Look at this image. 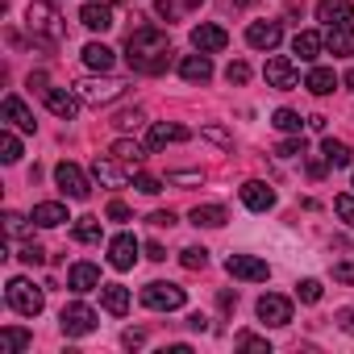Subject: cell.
<instances>
[{
  "label": "cell",
  "mask_w": 354,
  "mask_h": 354,
  "mask_svg": "<svg viewBox=\"0 0 354 354\" xmlns=\"http://www.w3.org/2000/svg\"><path fill=\"white\" fill-rule=\"evenodd\" d=\"M225 80H230V84H246V80H250V67L238 59V63H230V67H225Z\"/></svg>",
  "instance_id": "45"
},
{
  "label": "cell",
  "mask_w": 354,
  "mask_h": 354,
  "mask_svg": "<svg viewBox=\"0 0 354 354\" xmlns=\"http://www.w3.org/2000/svg\"><path fill=\"white\" fill-rule=\"evenodd\" d=\"M230 9H250V5H259V0H225Z\"/></svg>",
  "instance_id": "58"
},
{
  "label": "cell",
  "mask_w": 354,
  "mask_h": 354,
  "mask_svg": "<svg viewBox=\"0 0 354 354\" xmlns=\"http://www.w3.org/2000/svg\"><path fill=\"white\" fill-rule=\"evenodd\" d=\"M279 38H283L279 21H250V30H246V42H250L254 50H275Z\"/></svg>",
  "instance_id": "16"
},
{
  "label": "cell",
  "mask_w": 354,
  "mask_h": 354,
  "mask_svg": "<svg viewBox=\"0 0 354 354\" xmlns=\"http://www.w3.org/2000/svg\"><path fill=\"white\" fill-rule=\"evenodd\" d=\"M71 238L84 242V246H96L100 242V217H80L75 230H71Z\"/></svg>",
  "instance_id": "33"
},
{
  "label": "cell",
  "mask_w": 354,
  "mask_h": 354,
  "mask_svg": "<svg viewBox=\"0 0 354 354\" xmlns=\"http://www.w3.org/2000/svg\"><path fill=\"white\" fill-rule=\"evenodd\" d=\"M217 304H221V313H234V308H238V292H221Z\"/></svg>",
  "instance_id": "51"
},
{
  "label": "cell",
  "mask_w": 354,
  "mask_h": 354,
  "mask_svg": "<svg viewBox=\"0 0 354 354\" xmlns=\"http://www.w3.org/2000/svg\"><path fill=\"white\" fill-rule=\"evenodd\" d=\"M254 313H259V321H263V325H275V329H279V325H288V321H292V300H288V296L267 292V296L259 300V308H254Z\"/></svg>",
  "instance_id": "10"
},
{
  "label": "cell",
  "mask_w": 354,
  "mask_h": 354,
  "mask_svg": "<svg viewBox=\"0 0 354 354\" xmlns=\"http://www.w3.org/2000/svg\"><path fill=\"white\" fill-rule=\"evenodd\" d=\"M30 221H34V217H30ZM30 221H26L21 213H13V209H9V213H5V234H9V238H21V234L30 230Z\"/></svg>",
  "instance_id": "40"
},
{
  "label": "cell",
  "mask_w": 354,
  "mask_h": 354,
  "mask_svg": "<svg viewBox=\"0 0 354 354\" xmlns=\"http://www.w3.org/2000/svg\"><path fill=\"white\" fill-rule=\"evenodd\" d=\"M125 59L138 75H162L171 67V38L154 26H142L125 38Z\"/></svg>",
  "instance_id": "1"
},
{
  "label": "cell",
  "mask_w": 354,
  "mask_h": 354,
  "mask_svg": "<svg viewBox=\"0 0 354 354\" xmlns=\"http://www.w3.org/2000/svg\"><path fill=\"white\" fill-rule=\"evenodd\" d=\"M59 325H63L67 337H88V333L96 329V308H88L84 300H71V304L59 313Z\"/></svg>",
  "instance_id": "5"
},
{
  "label": "cell",
  "mask_w": 354,
  "mask_h": 354,
  "mask_svg": "<svg viewBox=\"0 0 354 354\" xmlns=\"http://www.w3.org/2000/svg\"><path fill=\"white\" fill-rule=\"evenodd\" d=\"M67 288L71 292H100V267L96 263H75L71 271H67Z\"/></svg>",
  "instance_id": "18"
},
{
  "label": "cell",
  "mask_w": 354,
  "mask_h": 354,
  "mask_svg": "<svg viewBox=\"0 0 354 354\" xmlns=\"http://www.w3.org/2000/svg\"><path fill=\"white\" fill-rule=\"evenodd\" d=\"M0 117H5L13 129H21V133H34V113L21 104V96H5V100H0Z\"/></svg>",
  "instance_id": "15"
},
{
  "label": "cell",
  "mask_w": 354,
  "mask_h": 354,
  "mask_svg": "<svg viewBox=\"0 0 354 354\" xmlns=\"http://www.w3.org/2000/svg\"><path fill=\"white\" fill-rule=\"evenodd\" d=\"M321 50H325V34H317V30H300L292 38V55H300V63H317Z\"/></svg>",
  "instance_id": "22"
},
{
  "label": "cell",
  "mask_w": 354,
  "mask_h": 354,
  "mask_svg": "<svg viewBox=\"0 0 354 354\" xmlns=\"http://www.w3.org/2000/svg\"><path fill=\"white\" fill-rule=\"evenodd\" d=\"M325 50L337 55V59L354 55V21H346V26H325Z\"/></svg>",
  "instance_id": "19"
},
{
  "label": "cell",
  "mask_w": 354,
  "mask_h": 354,
  "mask_svg": "<svg viewBox=\"0 0 354 354\" xmlns=\"http://www.w3.org/2000/svg\"><path fill=\"white\" fill-rule=\"evenodd\" d=\"M192 46L205 50V55H221V50L230 46V34H225L221 26H209V21H205V26L192 30Z\"/></svg>",
  "instance_id": "13"
},
{
  "label": "cell",
  "mask_w": 354,
  "mask_h": 354,
  "mask_svg": "<svg viewBox=\"0 0 354 354\" xmlns=\"http://www.w3.org/2000/svg\"><path fill=\"white\" fill-rule=\"evenodd\" d=\"M75 92H80V100H88V104H113V100L125 96V84H121V80H80Z\"/></svg>",
  "instance_id": "7"
},
{
  "label": "cell",
  "mask_w": 354,
  "mask_h": 354,
  "mask_svg": "<svg viewBox=\"0 0 354 354\" xmlns=\"http://www.w3.org/2000/svg\"><path fill=\"white\" fill-rule=\"evenodd\" d=\"M325 167H329V162H325V154H321V158H308V175H313V180H321Z\"/></svg>",
  "instance_id": "52"
},
{
  "label": "cell",
  "mask_w": 354,
  "mask_h": 354,
  "mask_svg": "<svg viewBox=\"0 0 354 354\" xmlns=\"http://www.w3.org/2000/svg\"><path fill=\"white\" fill-rule=\"evenodd\" d=\"M333 213H337V217H342V221L354 230V196H350V192H342V196L333 201Z\"/></svg>",
  "instance_id": "41"
},
{
  "label": "cell",
  "mask_w": 354,
  "mask_h": 354,
  "mask_svg": "<svg viewBox=\"0 0 354 354\" xmlns=\"http://www.w3.org/2000/svg\"><path fill=\"white\" fill-rule=\"evenodd\" d=\"M275 154H279V158H296V154H304V138H300V133H292L288 142H279V146H275Z\"/></svg>",
  "instance_id": "43"
},
{
  "label": "cell",
  "mask_w": 354,
  "mask_h": 354,
  "mask_svg": "<svg viewBox=\"0 0 354 354\" xmlns=\"http://www.w3.org/2000/svg\"><path fill=\"white\" fill-rule=\"evenodd\" d=\"M304 88H308L313 96H329V92L337 88V75H333L329 67H313V71H308V80H304Z\"/></svg>",
  "instance_id": "31"
},
{
  "label": "cell",
  "mask_w": 354,
  "mask_h": 354,
  "mask_svg": "<svg viewBox=\"0 0 354 354\" xmlns=\"http://www.w3.org/2000/svg\"><path fill=\"white\" fill-rule=\"evenodd\" d=\"M109 154H113V158H121L125 167H133V171H138V167H142V158H146V146H138V142H129V138H117Z\"/></svg>",
  "instance_id": "30"
},
{
  "label": "cell",
  "mask_w": 354,
  "mask_h": 354,
  "mask_svg": "<svg viewBox=\"0 0 354 354\" xmlns=\"http://www.w3.org/2000/svg\"><path fill=\"white\" fill-rule=\"evenodd\" d=\"M180 263H184L188 271H205V267H209V250H205V246H184V250H180Z\"/></svg>",
  "instance_id": "36"
},
{
  "label": "cell",
  "mask_w": 354,
  "mask_h": 354,
  "mask_svg": "<svg viewBox=\"0 0 354 354\" xmlns=\"http://www.w3.org/2000/svg\"><path fill=\"white\" fill-rule=\"evenodd\" d=\"M205 138H209V142H217L221 150H230V146H234V138H230L221 125H205Z\"/></svg>",
  "instance_id": "46"
},
{
  "label": "cell",
  "mask_w": 354,
  "mask_h": 354,
  "mask_svg": "<svg viewBox=\"0 0 354 354\" xmlns=\"http://www.w3.org/2000/svg\"><path fill=\"white\" fill-rule=\"evenodd\" d=\"M63 221H71V217H67V205H59V201L34 205V225H38V230H55V225H63Z\"/></svg>",
  "instance_id": "24"
},
{
  "label": "cell",
  "mask_w": 354,
  "mask_h": 354,
  "mask_svg": "<svg viewBox=\"0 0 354 354\" xmlns=\"http://www.w3.org/2000/svg\"><path fill=\"white\" fill-rule=\"evenodd\" d=\"M171 184H201V171H171Z\"/></svg>",
  "instance_id": "50"
},
{
  "label": "cell",
  "mask_w": 354,
  "mask_h": 354,
  "mask_svg": "<svg viewBox=\"0 0 354 354\" xmlns=\"http://www.w3.org/2000/svg\"><path fill=\"white\" fill-rule=\"evenodd\" d=\"M188 325H192V329H201V333H205V329H209V317H205V313H192V317H188Z\"/></svg>",
  "instance_id": "56"
},
{
  "label": "cell",
  "mask_w": 354,
  "mask_h": 354,
  "mask_svg": "<svg viewBox=\"0 0 354 354\" xmlns=\"http://www.w3.org/2000/svg\"><path fill=\"white\" fill-rule=\"evenodd\" d=\"M234 346H238V350H259V354H271V342H267V337H259V333H238V337H234Z\"/></svg>",
  "instance_id": "37"
},
{
  "label": "cell",
  "mask_w": 354,
  "mask_h": 354,
  "mask_svg": "<svg viewBox=\"0 0 354 354\" xmlns=\"http://www.w3.org/2000/svg\"><path fill=\"white\" fill-rule=\"evenodd\" d=\"M263 80H267V88H279V92H292V88L300 84V75H296L292 59H283V55L267 59V67H263Z\"/></svg>",
  "instance_id": "9"
},
{
  "label": "cell",
  "mask_w": 354,
  "mask_h": 354,
  "mask_svg": "<svg viewBox=\"0 0 354 354\" xmlns=\"http://www.w3.org/2000/svg\"><path fill=\"white\" fill-rule=\"evenodd\" d=\"M271 125H275L279 133H300V125H304V117H300L296 109H275V117H271Z\"/></svg>",
  "instance_id": "34"
},
{
  "label": "cell",
  "mask_w": 354,
  "mask_h": 354,
  "mask_svg": "<svg viewBox=\"0 0 354 354\" xmlns=\"http://www.w3.org/2000/svg\"><path fill=\"white\" fill-rule=\"evenodd\" d=\"M317 21L321 26H346V21H354V5L350 0H317Z\"/></svg>",
  "instance_id": "20"
},
{
  "label": "cell",
  "mask_w": 354,
  "mask_h": 354,
  "mask_svg": "<svg viewBox=\"0 0 354 354\" xmlns=\"http://www.w3.org/2000/svg\"><path fill=\"white\" fill-rule=\"evenodd\" d=\"M80 21L88 26V30H113V9L109 5H100V0H88V5L80 9Z\"/></svg>",
  "instance_id": "23"
},
{
  "label": "cell",
  "mask_w": 354,
  "mask_h": 354,
  "mask_svg": "<svg viewBox=\"0 0 354 354\" xmlns=\"http://www.w3.org/2000/svg\"><path fill=\"white\" fill-rule=\"evenodd\" d=\"M55 184H59V192H63V196H71V201H88V196H92L88 175H84L75 162H67V158L55 167Z\"/></svg>",
  "instance_id": "6"
},
{
  "label": "cell",
  "mask_w": 354,
  "mask_h": 354,
  "mask_svg": "<svg viewBox=\"0 0 354 354\" xmlns=\"http://www.w3.org/2000/svg\"><path fill=\"white\" fill-rule=\"evenodd\" d=\"M30 346H34V333H30V329H17V325L0 329V354H21V350H30Z\"/></svg>",
  "instance_id": "27"
},
{
  "label": "cell",
  "mask_w": 354,
  "mask_h": 354,
  "mask_svg": "<svg viewBox=\"0 0 354 354\" xmlns=\"http://www.w3.org/2000/svg\"><path fill=\"white\" fill-rule=\"evenodd\" d=\"M150 225H158V230H171V225H175V213H154V217H150Z\"/></svg>",
  "instance_id": "53"
},
{
  "label": "cell",
  "mask_w": 354,
  "mask_h": 354,
  "mask_svg": "<svg viewBox=\"0 0 354 354\" xmlns=\"http://www.w3.org/2000/svg\"><path fill=\"white\" fill-rule=\"evenodd\" d=\"M104 217H109V221H133V213H129L125 201H113V205L104 209Z\"/></svg>",
  "instance_id": "47"
},
{
  "label": "cell",
  "mask_w": 354,
  "mask_h": 354,
  "mask_svg": "<svg viewBox=\"0 0 354 354\" xmlns=\"http://www.w3.org/2000/svg\"><path fill=\"white\" fill-rule=\"evenodd\" d=\"M17 158H21V142L9 125V129H0V162H17Z\"/></svg>",
  "instance_id": "35"
},
{
  "label": "cell",
  "mask_w": 354,
  "mask_h": 354,
  "mask_svg": "<svg viewBox=\"0 0 354 354\" xmlns=\"http://www.w3.org/2000/svg\"><path fill=\"white\" fill-rule=\"evenodd\" d=\"M142 121H146V117H142V109H125V113H117V117H113V125H117V129H138Z\"/></svg>",
  "instance_id": "42"
},
{
  "label": "cell",
  "mask_w": 354,
  "mask_h": 354,
  "mask_svg": "<svg viewBox=\"0 0 354 354\" xmlns=\"http://www.w3.org/2000/svg\"><path fill=\"white\" fill-rule=\"evenodd\" d=\"M192 133L184 129V125H167V121H158V125H150V150H162V146H171V142H188Z\"/></svg>",
  "instance_id": "26"
},
{
  "label": "cell",
  "mask_w": 354,
  "mask_h": 354,
  "mask_svg": "<svg viewBox=\"0 0 354 354\" xmlns=\"http://www.w3.org/2000/svg\"><path fill=\"white\" fill-rule=\"evenodd\" d=\"M346 84H350V92H354V67H350V71H346Z\"/></svg>",
  "instance_id": "59"
},
{
  "label": "cell",
  "mask_w": 354,
  "mask_h": 354,
  "mask_svg": "<svg viewBox=\"0 0 354 354\" xmlns=\"http://www.w3.org/2000/svg\"><path fill=\"white\" fill-rule=\"evenodd\" d=\"M100 304H104L113 317H125V313H129V288H121V283H100Z\"/></svg>",
  "instance_id": "25"
},
{
  "label": "cell",
  "mask_w": 354,
  "mask_h": 354,
  "mask_svg": "<svg viewBox=\"0 0 354 354\" xmlns=\"http://www.w3.org/2000/svg\"><path fill=\"white\" fill-rule=\"evenodd\" d=\"M5 300H9V308L13 313H21V317H38L42 308H46V296H42V288H34L30 279H9V288H5Z\"/></svg>",
  "instance_id": "3"
},
{
  "label": "cell",
  "mask_w": 354,
  "mask_h": 354,
  "mask_svg": "<svg viewBox=\"0 0 354 354\" xmlns=\"http://www.w3.org/2000/svg\"><path fill=\"white\" fill-rule=\"evenodd\" d=\"M337 325H342L346 333H354V308H342V313H337Z\"/></svg>",
  "instance_id": "54"
},
{
  "label": "cell",
  "mask_w": 354,
  "mask_h": 354,
  "mask_svg": "<svg viewBox=\"0 0 354 354\" xmlns=\"http://www.w3.org/2000/svg\"><path fill=\"white\" fill-rule=\"evenodd\" d=\"M138 250H142V246H138L133 234H117V238L109 242V263H113L117 271H129V267L138 263Z\"/></svg>",
  "instance_id": "12"
},
{
  "label": "cell",
  "mask_w": 354,
  "mask_h": 354,
  "mask_svg": "<svg viewBox=\"0 0 354 354\" xmlns=\"http://www.w3.org/2000/svg\"><path fill=\"white\" fill-rule=\"evenodd\" d=\"M184 300H188V292H184L180 283H162V279H154V283L142 288V304L154 308V313H175V308H184Z\"/></svg>",
  "instance_id": "4"
},
{
  "label": "cell",
  "mask_w": 354,
  "mask_h": 354,
  "mask_svg": "<svg viewBox=\"0 0 354 354\" xmlns=\"http://www.w3.org/2000/svg\"><path fill=\"white\" fill-rule=\"evenodd\" d=\"M180 75H184L188 84H209V80H213V59H209L205 50H196V55H184V63H180Z\"/></svg>",
  "instance_id": "21"
},
{
  "label": "cell",
  "mask_w": 354,
  "mask_h": 354,
  "mask_svg": "<svg viewBox=\"0 0 354 354\" xmlns=\"http://www.w3.org/2000/svg\"><path fill=\"white\" fill-rule=\"evenodd\" d=\"M321 154H325V162H329V167H350V158H354V154H350V146H346V142H337V138H325V142H321Z\"/></svg>",
  "instance_id": "32"
},
{
  "label": "cell",
  "mask_w": 354,
  "mask_h": 354,
  "mask_svg": "<svg viewBox=\"0 0 354 354\" xmlns=\"http://www.w3.org/2000/svg\"><path fill=\"white\" fill-rule=\"evenodd\" d=\"M84 63H88L92 71H100V75H104V71H113V63H117V59H113V50H109L104 42H88V46H84Z\"/></svg>",
  "instance_id": "29"
},
{
  "label": "cell",
  "mask_w": 354,
  "mask_h": 354,
  "mask_svg": "<svg viewBox=\"0 0 354 354\" xmlns=\"http://www.w3.org/2000/svg\"><path fill=\"white\" fill-rule=\"evenodd\" d=\"M17 259H21V263H26V267H38V263H42V259H46V250H42V246H38V242H26V246H21V254H17Z\"/></svg>",
  "instance_id": "44"
},
{
  "label": "cell",
  "mask_w": 354,
  "mask_h": 354,
  "mask_svg": "<svg viewBox=\"0 0 354 354\" xmlns=\"http://www.w3.org/2000/svg\"><path fill=\"white\" fill-rule=\"evenodd\" d=\"M133 188L146 192V196H158V192H162V180H158V175H142V171H138V175H133Z\"/></svg>",
  "instance_id": "39"
},
{
  "label": "cell",
  "mask_w": 354,
  "mask_h": 354,
  "mask_svg": "<svg viewBox=\"0 0 354 354\" xmlns=\"http://www.w3.org/2000/svg\"><path fill=\"white\" fill-rule=\"evenodd\" d=\"M154 13H158V17H167V21H171V17H175V13H180V5H175V0H154Z\"/></svg>",
  "instance_id": "49"
},
{
  "label": "cell",
  "mask_w": 354,
  "mask_h": 354,
  "mask_svg": "<svg viewBox=\"0 0 354 354\" xmlns=\"http://www.w3.org/2000/svg\"><path fill=\"white\" fill-rule=\"evenodd\" d=\"M42 96H46V109H50L55 117H63V121H71V117L80 113V92H67V88H42Z\"/></svg>",
  "instance_id": "14"
},
{
  "label": "cell",
  "mask_w": 354,
  "mask_h": 354,
  "mask_svg": "<svg viewBox=\"0 0 354 354\" xmlns=\"http://www.w3.org/2000/svg\"><path fill=\"white\" fill-rule=\"evenodd\" d=\"M26 26H30L34 42H42V46H59V42H63V34H67L63 13L50 5V0H34V5L26 9Z\"/></svg>",
  "instance_id": "2"
},
{
  "label": "cell",
  "mask_w": 354,
  "mask_h": 354,
  "mask_svg": "<svg viewBox=\"0 0 354 354\" xmlns=\"http://www.w3.org/2000/svg\"><path fill=\"white\" fill-rule=\"evenodd\" d=\"M92 175H96L104 188H125V184H129V167H125L121 158H113V154H109V158H96V162H92Z\"/></svg>",
  "instance_id": "11"
},
{
  "label": "cell",
  "mask_w": 354,
  "mask_h": 354,
  "mask_svg": "<svg viewBox=\"0 0 354 354\" xmlns=\"http://www.w3.org/2000/svg\"><path fill=\"white\" fill-rule=\"evenodd\" d=\"M184 5H188V9H196V5H205V0H184Z\"/></svg>",
  "instance_id": "60"
},
{
  "label": "cell",
  "mask_w": 354,
  "mask_h": 354,
  "mask_svg": "<svg viewBox=\"0 0 354 354\" xmlns=\"http://www.w3.org/2000/svg\"><path fill=\"white\" fill-rule=\"evenodd\" d=\"M225 271H230L234 279H242V283H263V279L271 275V267H267L263 259H254V254H230V259H225Z\"/></svg>",
  "instance_id": "8"
},
{
  "label": "cell",
  "mask_w": 354,
  "mask_h": 354,
  "mask_svg": "<svg viewBox=\"0 0 354 354\" xmlns=\"http://www.w3.org/2000/svg\"><path fill=\"white\" fill-rule=\"evenodd\" d=\"M121 342H125V346H129V350H138V346H142V342H146V337H142V333H138V329H129V333H125V337H121Z\"/></svg>",
  "instance_id": "57"
},
{
  "label": "cell",
  "mask_w": 354,
  "mask_h": 354,
  "mask_svg": "<svg viewBox=\"0 0 354 354\" xmlns=\"http://www.w3.org/2000/svg\"><path fill=\"white\" fill-rule=\"evenodd\" d=\"M242 205H246L250 213H267V209H275V192H271L263 180H246V184H242Z\"/></svg>",
  "instance_id": "17"
},
{
  "label": "cell",
  "mask_w": 354,
  "mask_h": 354,
  "mask_svg": "<svg viewBox=\"0 0 354 354\" xmlns=\"http://www.w3.org/2000/svg\"><path fill=\"white\" fill-rule=\"evenodd\" d=\"M321 292H325V288H321V279H300V283H296V296H300L304 304H317V300H321Z\"/></svg>",
  "instance_id": "38"
},
{
  "label": "cell",
  "mask_w": 354,
  "mask_h": 354,
  "mask_svg": "<svg viewBox=\"0 0 354 354\" xmlns=\"http://www.w3.org/2000/svg\"><path fill=\"white\" fill-rule=\"evenodd\" d=\"M225 221H230L225 205H196V209H192V225H205V230H221Z\"/></svg>",
  "instance_id": "28"
},
{
  "label": "cell",
  "mask_w": 354,
  "mask_h": 354,
  "mask_svg": "<svg viewBox=\"0 0 354 354\" xmlns=\"http://www.w3.org/2000/svg\"><path fill=\"white\" fill-rule=\"evenodd\" d=\"M333 279L337 283H354V263L346 259V263H333Z\"/></svg>",
  "instance_id": "48"
},
{
  "label": "cell",
  "mask_w": 354,
  "mask_h": 354,
  "mask_svg": "<svg viewBox=\"0 0 354 354\" xmlns=\"http://www.w3.org/2000/svg\"><path fill=\"white\" fill-rule=\"evenodd\" d=\"M146 259H154V263H162V259H167V250H162L158 242H150V246H146Z\"/></svg>",
  "instance_id": "55"
}]
</instances>
